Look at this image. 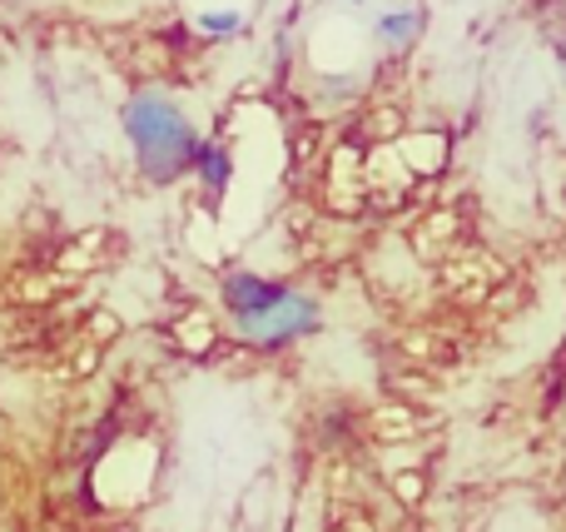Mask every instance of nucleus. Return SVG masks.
Segmentation results:
<instances>
[{
	"instance_id": "nucleus-1",
	"label": "nucleus",
	"mask_w": 566,
	"mask_h": 532,
	"mask_svg": "<svg viewBox=\"0 0 566 532\" xmlns=\"http://www.w3.org/2000/svg\"><path fill=\"white\" fill-rule=\"evenodd\" d=\"M119 129H125L135 165L149 185H175L195 169V155L205 145L199 125L189 119V109L179 105L169 90H135L119 109Z\"/></svg>"
},
{
	"instance_id": "nucleus-2",
	"label": "nucleus",
	"mask_w": 566,
	"mask_h": 532,
	"mask_svg": "<svg viewBox=\"0 0 566 532\" xmlns=\"http://www.w3.org/2000/svg\"><path fill=\"white\" fill-rule=\"evenodd\" d=\"M289 294H293V284H279V279L254 274V269H234V274H224V284H219V304H224L239 338L254 324H264Z\"/></svg>"
},
{
	"instance_id": "nucleus-3",
	"label": "nucleus",
	"mask_w": 566,
	"mask_h": 532,
	"mask_svg": "<svg viewBox=\"0 0 566 532\" xmlns=\"http://www.w3.org/2000/svg\"><path fill=\"white\" fill-rule=\"evenodd\" d=\"M318 328H323V309H318V299H308L303 289H293V294L283 299V304L264 319V324L249 328L244 344H254V348H269V354H279V348H289V344H298V338L318 334Z\"/></svg>"
},
{
	"instance_id": "nucleus-4",
	"label": "nucleus",
	"mask_w": 566,
	"mask_h": 532,
	"mask_svg": "<svg viewBox=\"0 0 566 532\" xmlns=\"http://www.w3.org/2000/svg\"><path fill=\"white\" fill-rule=\"evenodd\" d=\"M189 175H195L199 185H205V195L219 205V199L229 195V185H234V155H229V145H219V139H205Z\"/></svg>"
},
{
	"instance_id": "nucleus-5",
	"label": "nucleus",
	"mask_w": 566,
	"mask_h": 532,
	"mask_svg": "<svg viewBox=\"0 0 566 532\" xmlns=\"http://www.w3.org/2000/svg\"><path fill=\"white\" fill-rule=\"evenodd\" d=\"M422 35V10L418 6H392V10H378L373 15V40H378L382 50H412V40Z\"/></svg>"
},
{
	"instance_id": "nucleus-6",
	"label": "nucleus",
	"mask_w": 566,
	"mask_h": 532,
	"mask_svg": "<svg viewBox=\"0 0 566 532\" xmlns=\"http://www.w3.org/2000/svg\"><path fill=\"white\" fill-rule=\"evenodd\" d=\"M195 30L209 40H234L249 30V15L239 6H209V10H195Z\"/></svg>"
}]
</instances>
